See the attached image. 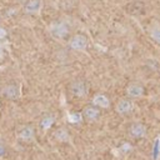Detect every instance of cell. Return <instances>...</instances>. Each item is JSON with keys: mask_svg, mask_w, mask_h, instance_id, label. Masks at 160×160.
<instances>
[{"mask_svg": "<svg viewBox=\"0 0 160 160\" xmlns=\"http://www.w3.org/2000/svg\"><path fill=\"white\" fill-rule=\"evenodd\" d=\"M44 8V1L42 0H28L24 5V12L31 16L39 15Z\"/></svg>", "mask_w": 160, "mask_h": 160, "instance_id": "6", "label": "cell"}, {"mask_svg": "<svg viewBox=\"0 0 160 160\" xmlns=\"http://www.w3.org/2000/svg\"><path fill=\"white\" fill-rule=\"evenodd\" d=\"M125 91H126V95L130 99H139L145 94V88L140 82H135L134 81V82H130L126 86Z\"/></svg>", "mask_w": 160, "mask_h": 160, "instance_id": "7", "label": "cell"}, {"mask_svg": "<svg viewBox=\"0 0 160 160\" xmlns=\"http://www.w3.org/2000/svg\"><path fill=\"white\" fill-rule=\"evenodd\" d=\"M126 149H130V150L132 149V148H131V145H130L129 142H126V144H122V145L120 146V149H119V150H120V151H121L122 154H126V152H130V151H129V150H126Z\"/></svg>", "mask_w": 160, "mask_h": 160, "instance_id": "17", "label": "cell"}, {"mask_svg": "<svg viewBox=\"0 0 160 160\" xmlns=\"http://www.w3.org/2000/svg\"><path fill=\"white\" fill-rule=\"evenodd\" d=\"M69 46L75 50V51H79V52H82L88 49L89 46V41H88V38L82 34H75L70 41H69Z\"/></svg>", "mask_w": 160, "mask_h": 160, "instance_id": "3", "label": "cell"}, {"mask_svg": "<svg viewBox=\"0 0 160 160\" xmlns=\"http://www.w3.org/2000/svg\"><path fill=\"white\" fill-rule=\"evenodd\" d=\"M82 116H84V120H86L89 122H94V121L99 120V118H100V109L94 106L92 104L89 106H85L82 110Z\"/></svg>", "mask_w": 160, "mask_h": 160, "instance_id": "9", "label": "cell"}, {"mask_svg": "<svg viewBox=\"0 0 160 160\" xmlns=\"http://www.w3.org/2000/svg\"><path fill=\"white\" fill-rule=\"evenodd\" d=\"M134 110H135V104H134V101H132L130 98L120 99V100L116 102V105H115V111H116L119 115H122V116L131 114Z\"/></svg>", "mask_w": 160, "mask_h": 160, "instance_id": "4", "label": "cell"}, {"mask_svg": "<svg viewBox=\"0 0 160 160\" xmlns=\"http://www.w3.org/2000/svg\"><path fill=\"white\" fill-rule=\"evenodd\" d=\"M68 121L70 122V124H80L82 120H84V116H82V112H69L68 114Z\"/></svg>", "mask_w": 160, "mask_h": 160, "instance_id": "15", "label": "cell"}, {"mask_svg": "<svg viewBox=\"0 0 160 160\" xmlns=\"http://www.w3.org/2000/svg\"><path fill=\"white\" fill-rule=\"evenodd\" d=\"M16 136L24 142H32L35 140V128L31 125H24L18 130Z\"/></svg>", "mask_w": 160, "mask_h": 160, "instance_id": "5", "label": "cell"}, {"mask_svg": "<svg viewBox=\"0 0 160 160\" xmlns=\"http://www.w3.org/2000/svg\"><path fill=\"white\" fill-rule=\"evenodd\" d=\"M5 154H6V148L0 142V158H2Z\"/></svg>", "mask_w": 160, "mask_h": 160, "instance_id": "19", "label": "cell"}, {"mask_svg": "<svg viewBox=\"0 0 160 160\" xmlns=\"http://www.w3.org/2000/svg\"><path fill=\"white\" fill-rule=\"evenodd\" d=\"M4 55H5V52H4V48L0 45V60L4 59Z\"/></svg>", "mask_w": 160, "mask_h": 160, "instance_id": "20", "label": "cell"}, {"mask_svg": "<svg viewBox=\"0 0 160 160\" xmlns=\"http://www.w3.org/2000/svg\"><path fill=\"white\" fill-rule=\"evenodd\" d=\"M49 32L50 35L54 38V39H58V40H62L65 38L69 36V32H70V28L69 25L62 21V20H54L50 22L49 25Z\"/></svg>", "mask_w": 160, "mask_h": 160, "instance_id": "1", "label": "cell"}, {"mask_svg": "<svg viewBox=\"0 0 160 160\" xmlns=\"http://www.w3.org/2000/svg\"><path fill=\"white\" fill-rule=\"evenodd\" d=\"M2 95L10 100H16L20 98V86L16 84H9V85L4 86Z\"/></svg>", "mask_w": 160, "mask_h": 160, "instance_id": "11", "label": "cell"}, {"mask_svg": "<svg viewBox=\"0 0 160 160\" xmlns=\"http://www.w3.org/2000/svg\"><path fill=\"white\" fill-rule=\"evenodd\" d=\"M55 120H56V116L52 115V114H46V115H44V116L41 118V120H40V124H39V125H40V129L44 130V131L51 129L52 125H54V122H55Z\"/></svg>", "mask_w": 160, "mask_h": 160, "instance_id": "12", "label": "cell"}, {"mask_svg": "<svg viewBox=\"0 0 160 160\" xmlns=\"http://www.w3.org/2000/svg\"><path fill=\"white\" fill-rule=\"evenodd\" d=\"M0 109H1V102H0Z\"/></svg>", "mask_w": 160, "mask_h": 160, "instance_id": "21", "label": "cell"}, {"mask_svg": "<svg viewBox=\"0 0 160 160\" xmlns=\"http://www.w3.org/2000/svg\"><path fill=\"white\" fill-rule=\"evenodd\" d=\"M91 104L99 109H109L111 102H110V98L108 95H105L102 92H98L94 95Z\"/></svg>", "mask_w": 160, "mask_h": 160, "instance_id": "10", "label": "cell"}, {"mask_svg": "<svg viewBox=\"0 0 160 160\" xmlns=\"http://www.w3.org/2000/svg\"><path fill=\"white\" fill-rule=\"evenodd\" d=\"M0 21H1V16H0Z\"/></svg>", "mask_w": 160, "mask_h": 160, "instance_id": "22", "label": "cell"}, {"mask_svg": "<svg viewBox=\"0 0 160 160\" xmlns=\"http://www.w3.org/2000/svg\"><path fill=\"white\" fill-rule=\"evenodd\" d=\"M160 155V138H158L154 141V146H152V160H158Z\"/></svg>", "mask_w": 160, "mask_h": 160, "instance_id": "16", "label": "cell"}, {"mask_svg": "<svg viewBox=\"0 0 160 160\" xmlns=\"http://www.w3.org/2000/svg\"><path fill=\"white\" fill-rule=\"evenodd\" d=\"M69 90L76 98H85L89 94V85L84 79H76L70 82Z\"/></svg>", "mask_w": 160, "mask_h": 160, "instance_id": "2", "label": "cell"}, {"mask_svg": "<svg viewBox=\"0 0 160 160\" xmlns=\"http://www.w3.org/2000/svg\"><path fill=\"white\" fill-rule=\"evenodd\" d=\"M149 35H150V38L155 42L160 44V24L159 22H152L150 25V28H149Z\"/></svg>", "mask_w": 160, "mask_h": 160, "instance_id": "14", "label": "cell"}, {"mask_svg": "<svg viewBox=\"0 0 160 160\" xmlns=\"http://www.w3.org/2000/svg\"><path fill=\"white\" fill-rule=\"evenodd\" d=\"M129 134L134 139H142L148 134V128L142 122H132L129 126Z\"/></svg>", "mask_w": 160, "mask_h": 160, "instance_id": "8", "label": "cell"}, {"mask_svg": "<svg viewBox=\"0 0 160 160\" xmlns=\"http://www.w3.org/2000/svg\"><path fill=\"white\" fill-rule=\"evenodd\" d=\"M52 136H54V139L58 140L59 142H69V141H70V134H69V131H68L66 129H64V128H58V129H55Z\"/></svg>", "mask_w": 160, "mask_h": 160, "instance_id": "13", "label": "cell"}, {"mask_svg": "<svg viewBox=\"0 0 160 160\" xmlns=\"http://www.w3.org/2000/svg\"><path fill=\"white\" fill-rule=\"evenodd\" d=\"M6 36H8V31H6V29L2 28V26H0V40H4Z\"/></svg>", "mask_w": 160, "mask_h": 160, "instance_id": "18", "label": "cell"}]
</instances>
